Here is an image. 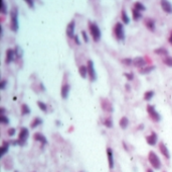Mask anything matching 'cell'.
Returning <instances> with one entry per match:
<instances>
[{
	"mask_svg": "<svg viewBox=\"0 0 172 172\" xmlns=\"http://www.w3.org/2000/svg\"><path fill=\"white\" fill-rule=\"evenodd\" d=\"M29 137V131L27 128H21L18 139L16 141H13V145H19V146H24L25 143L27 142V139Z\"/></svg>",
	"mask_w": 172,
	"mask_h": 172,
	"instance_id": "obj_3",
	"label": "cell"
},
{
	"mask_svg": "<svg viewBox=\"0 0 172 172\" xmlns=\"http://www.w3.org/2000/svg\"><path fill=\"white\" fill-rule=\"evenodd\" d=\"M88 26H89V31H90V34H91L94 42H96V43L100 42V39L102 38V33H101V30H100L99 25L93 22H89Z\"/></svg>",
	"mask_w": 172,
	"mask_h": 172,
	"instance_id": "obj_2",
	"label": "cell"
},
{
	"mask_svg": "<svg viewBox=\"0 0 172 172\" xmlns=\"http://www.w3.org/2000/svg\"><path fill=\"white\" fill-rule=\"evenodd\" d=\"M4 112H5V108L4 107L0 108V115H4Z\"/></svg>",
	"mask_w": 172,
	"mask_h": 172,
	"instance_id": "obj_45",
	"label": "cell"
},
{
	"mask_svg": "<svg viewBox=\"0 0 172 172\" xmlns=\"http://www.w3.org/2000/svg\"><path fill=\"white\" fill-rule=\"evenodd\" d=\"M82 36H83V39H84V42L85 43H89V38H88V34L85 31H82Z\"/></svg>",
	"mask_w": 172,
	"mask_h": 172,
	"instance_id": "obj_41",
	"label": "cell"
},
{
	"mask_svg": "<svg viewBox=\"0 0 172 172\" xmlns=\"http://www.w3.org/2000/svg\"><path fill=\"white\" fill-rule=\"evenodd\" d=\"M75 28H76V22L75 20H71V22L67 25V31H65L67 36L68 38H71V39L75 38Z\"/></svg>",
	"mask_w": 172,
	"mask_h": 172,
	"instance_id": "obj_9",
	"label": "cell"
},
{
	"mask_svg": "<svg viewBox=\"0 0 172 172\" xmlns=\"http://www.w3.org/2000/svg\"><path fill=\"white\" fill-rule=\"evenodd\" d=\"M156 67L154 65H150V66H146V67L142 68L139 70V73L141 74V75H146V74H149L151 73L153 70H154Z\"/></svg>",
	"mask_w": 172,
	"mask_h": 172,
	"instance_id": "obj_20",
	"label": "cell"
},
{
	"mask_svg": "<svg viewBox=\"0 0 172 172\" xmlns=\"http://www.w3.org/2000/svg\"><path fill=\"white\" fill-rule=\"evenodd\" d=\"M41 124H42V120L40 118H38V116H36V118H34L33 121L30 123V128L34 129V128H36V127H38L39 125H41Z\"/></svg>",
	"mask_w": 172,
	"mask_h": 172,
	"instance_id": "obj_27",
	"label": "cell"
},
{
	"mask_svg": "<svg viewBox=\"0 0 172 172\" xmlns=\"http://www.w3.org/2000/svg\"><path fill=\"white\" fill-rule=\"evenodd\" d=\"M147 112L149 115L150 118L155 121V123H159L161 121V115H159V112L156 110V108L154 105H151V104H148L147 105Z\"/></svg>",
	"mask_w": 172,
	"mask_h": 172,
	"instance_id": "obj_6",
	"label": "cell"
},
{
	"mask_svg": "<svg viewBox=\"0 0 172 172\" xmlns=\"http://www.w3.org/2000/svg\"><path fill=\"white\" fill-rule=\"evenodd\" d=\"M155 92L153 90H148L144 93V99L146 100V101H150V100L152 99V97L154 96Z\"/></svg>",
	"mask_w": 172,
	"mask_h": 172,
	"instance_id": "obj_30",
	"label": "cell"
},
{
	"mask_svg": "<svg viewBox=\"0 0 172 172\" xmlns=\"http://www.w3.org/2000/svg\"><path fill=\"white\" fill-rule=\"evenodd\" d=\"M132 16H133V19L135 20V22H138L139 19H141L142 18V13L138 11L137 9L132 8Z\"/></svg>",
	"mask_w": 172,
	"mask_h": 172,
	"instance_id": "obj_26",
	"label": "cell"
},
{
	"mask_svg": "<svg viewBox=\"0 0 172 172\" xmlns=\"http://www.w3.org/2000/svg\"><path fill=\"white\" fill-rule=\"evenodd\" d=\"M37 105H38V107L42 110V112H47V105H46L44 102H42V101H37Z\"/></svg>",
	"mask_w": 172,
	"mask_h": 172,
	"instance_id": "obj_36",
	"label": "cell"
},
{
	"mask_svg": "<svg viewBox=\"0 0 172 172\" xmlns=\"http://www.w3.org/2000/svg\"><path fill=\"white\" fill-rule=\"evenodd\" d=\"M143 128V125H140V127H139V130H141Z\"/></svg>",
	"mask_w": 172,
	"mask_h": 172,
	"instance_id": "obj_49",
	"label": "cell"
},
{
	"mask_svg": "<svg viewBox=\"0 0 172 172\" xmlns=\"http://www.w3.org/2000/svg\"><path fill=\"white\" fill-rule=\"evenodd\" d=\"M14 53H15V58L17 59H21L23 56V50L21 49L20 46H18V45H16L14 48Z\"/></svg>",
	"mask_w": 172,
	"mask_h": 172,
	"instance_id": "obj_23",
	"label": "cell"
},
{
	"mask_svg": "<svg viewBox=\"0 0 172 172\" xmlns=\"http://www.w3.org/2000/svg\"><path fill=\"white\" fill-rule=\"evenodd\" d=\"M8 149H9V143L4 141L1 146V149H0V157H3V156L8 152Z\"/></svg>",
	"mask_w": 172,
	"mask_h": 172,
	"instance_id": "obj_22",
	"label": "cell"
},
{
	"mask_svg": "<svg viewBox=\"0 0 172 172\" xmlns=\"http://www.w3.org/2000/svg\"><path fill=\"white\" fill-rule=\"evenodd\" d=\"M104 125L107 127V128H112L113 127V121L111 118H106L104 121Z\"/></svg>",
	"mask_w": 172,
	"mask_h": 172,
	"instance_id": "obj_35",
	"label": "cell"
},
{
	"mask_svg": "<svg viewBox=\"0 0 172 172\" xmlns=\"http://www.w3.org/2000/svg\"><path fill=\"white\" fill-rule=\"evenodd\" d=\"M146 59L143 57H136L133 59V65L135 66L136 68H139V69H142L144 67H146Z\"/></svg>",
	"mask_w": 172,
	"mask_h": 172,
	"instance_id": "obj_10",
	"label": "cell"
},
{
	"mask_svg": "<svg viewBox=\"0 0 172 172\" xmlns=\"http://www.w3.org/2000/svg\"><path fill=\"white\" fill-rule=\"evenodd\" d=\"M121 62L126 66L133 65V59H131V58H124V59L121 60Z\"/></svg>",
	"mask_w": 172,
	"mask_h": 172,
	"instance_id": "obj_34",
	"label": "cell"
},
{
	"mask_svg": "<svg viewBox=\"0 0 172 172\" xmlns=\"http://www.w3.org/2000/svg\"><path fill=\"white\" fill-rule=\"evenodd\" d=\"M0 123L3 124V125H8V124H9L8 118L5 116V115H0Z\"/></svg>",
	"mask_w": 172,
	"mask_h": 172,
	"instance_id": "obj_37",
	"label": "cell"
},
{
	"mask_svg": "<svg viewBox=\"0 0 172 172\" xmlns=\"http://www.w3.org/2000/svg\"><path fill=\"white\" fill-rule=\"evenodd\" d=\"M124 76L128 79L129 81H131V80H133L134 79V74L132 73V72H130V73H124Z\"/></svg>",
	"mask_w": 172,
	"mask_h": 172,
	"instance_id": "obj_38",
	"label": "cell"
},
{
	"mask_svg": "<svg viewBox=\"0 0 172 172\" xmlns=\"http://www.w3.org/2000/svg\"><path fill=\"white\" fill-rule=\"evenodd\" d=\"M80 172H87V171H80Z\"/></svg>",
	"mask_w": 172,
	"mask_h": 172,
	"instance_id": "obj_50",
	"label": "cell"
},
{
	"mask_svg": "<svg viewBox=\"0 0 172 172\" xmlns=\"http://www.w3.org/2000/svg\"><path fill=\"white\" fill-rule=\"evenodd\" d=\"M15 172H18V171H15Z\"/></svg>",
	"mask_w": 172,
	"mask_h": 172,
	"instance_id": "obj_51",
	"label": "cell"
},
{
	"mask_svg": "<svg viewBox=\"0 0 172 172\" xmlns=\"http://www.w3.org/2000/svg\"><path fill=\"white\" fill-rule=\"evenodd\" d=\"M163 63H164V64H165L166 66H168V67H171V68H172V57L168 56V57L163 58Z\"/></svg>",
	"mask_w": 172,
	"mask_h": 172,
	"instance_id": "obj_33",
	"label": "cell"
},
{
	"mask_svg": "<svg viewBox=\"0 0 172 172\" xmlns=\"http://www.w3.org/2000/svg\"><path fill=\"white\" fill-rule=\"evenodd\" d=\"M146 141H147L148 144L150 145V146H155L156 143H157V141H158L157 134H156L155 132H152L150 135L146 136Z\"/></svg>",
	"mask_w": 172,
	"mask_h": 172,
	"instance_id": "obj_13",
	"label": "cell"
},
{
	"mask_svg": "<svg viewBox=\"0 0 172 172\" xmlns=\"http://www.w3.org/2000/svg\"><path fill=\"white\" fill-rule=\"evenodd\" d=\"M6 85H7V80L3 79V80L0 82V89H1V90H4L5 87H6Z\"/></svg>",
	"mask_w": 172,
	"mask_h": 172,
	"instance_id": "obj_40",
	"label": "cell"
},
{
	"mask_svg": "<svg viewBox=\"0 0 172 172\" xmlns=\"http://www.w3.org/2000/svg\"><path fill=\"white\" fill-rule=\"evenodd\" d=\"M101 106L103 108V110H105V112H114L113 104L108 98H101Z\"/></svg>",
	"mask_w": 172,
	"mask_h": 172,
	"instance_id": "obj_8",
	"label": "cell"
},
{
	"mask_svg": "<svg viewBox=\"0 0 172 172\" xmlns=\"http://www.w3.org/2000/svg\"><path fill=\"white\" fill-rule=\"evenodd\" d=\"M148 160H149V163L151 164V166L156 170L160 169L161 167V161L158 157V155L156 154L153 151H150L149 154H148Z\"/></svg>",
	"mask_w": 172,
	"mask_h": 172,
	"instance_id": "obj_5",
	"label": "cell"
},
{
	"mask_svg": "<svg viewBox=\"0 0 172 172\" xmlns=\"http://www.w3.org/2000/svg\"><path fill=\"white\" fill-rule=\"evenodd\" d=\"M39 88H40L42 91H44V90H46V88H44V86H43V84H42V83L39 84Z\"/></svg>",
	"mask_w": 172,
	"mask_h": 172,
	"instance_id": "obj_46",
	"label": "cell"
},
{
	"mask_svg": "<svg viewBox=\"0 0 172 172\" xmlns=\"http://www.w3.org/2000/svg\"><path fill=\"white\" fill-rule=\"evenodd\" d=\"M168 42H169V44L172 45V31H171V33H170V34H169V36H168Z\"/></svg>",
	"mask_w": 172,
	"mask_h": 172,
	"instance_id": "obj_44",
	"label": "cell"
},
{
	"mask_svg": "<svg viewBox=\"0 0 172 172\" xmlns=\"http://www.w3.org/2000/svg\"><path fill=\"white\" fill-rule=\"evenodd\" d=\"M3 165L5 169H8V170H10V169H12L13 167V160L11 157H6L5 159L3 160Z\"/></svg>",
	"mask_w": 172,
	"mask_h": 172,
	"instance_id": "obj_21",
	"label": "cell"
},
{
	"mask_svg": "<svg viewBox=\"0 0 172 172\" xmlns=\"http://www.w3.org/2000/svg\"><path fill=\"white\" fill-rule=\"evenodd\" d=\"M74 39H75V42L78 45H80L81 44V42H80V39H79V36H75V38H74Z\"/></svg>",
	"mask_w": 172,
	"mask_h": 172,
	"instance_id": "obj_43",
	"label": "cell"
},
{
	"mask_svg": "<svg viewBox=\"0 0 172 172\" xmlns=\"http://www.w3.org/2000/svg\"><path fill=\"white\" fill-rule=\"evenodd\" d=\"M114 34H115V36L117 38V39L119 41H124L125 39V28H124V25L123 23L121 22H117L114 26Z\"/></svg>",
	"mask_w": 172,
	"mask_h": 172,
	"instance_id": "obj_4",
	"label": "cell"
},
{
	"mask_svg": "<svg viewBox=\"0 0 172 172\" xmlns=\"http://www.w3.org/2000/svg\"><path fill=\"white\" fill-rule=\"evenodd\" d=\"M107 156H108V162H109V168H114V155H113V150L110 147L107 148Z\"/></svg>",
	"mask_w": 172,
	"mask_h": 172,
	"instance_id": "obj_17",
	"label": "cell"
},
{
	"mask_svg": "<svg viewBox=\"0 0 172 172\" xmlns=\"http://www.w3.org/2000/svg\"><path fill=\"white\" fill-rule=\"evenodd\" d=\"M121 19H122V22L125 23V25H128V23L130 22V18H129L128 14H127V12H126V10L124 8L122 9V11H121Z\"/></svg>",
	"mask_w": 172,
	"mask_h": 172,
	"instance_id": "obj_24",
	"label": "cell"
},
{
	"mask_svg": "<svg viewBox=\"0 0 172 172\" xmlns=\"http://www.w3.org/2000/svg\"><path fill=\"white\" fill-rule=\"evenodd\" d=\"M29 113H30L29 106H28L27 104H25V103H23V104L21 105V115H29Z\"/></svg>",
	"mask_w": 172,
	"mask_h": 172,
	"instance_id": "obj_29",
	"label": "cell"
},
{
	"mask_svg": "<svg viewBox=\"0 0 172 172\" xmlns=\"http://www.w3.org/2000/svg\"><path fill=\"white\" fill-rule=\"evenodd\" d=\"M10 30L12 31H18V8L17 6L13 5L11 10H10Z\"/></svg>",
	"mask_w": 172,
	"mask_h": 172,
	"instance_id": "obj_1",
	"label": "cell"
},
{
	"mask_svg": "<svg viewBox=\"0 0 172 172\" xmlns=\"http://www.w3.org/2000/svg\"><path fill=\"white\" fill-rule=\"evenodd\" d=\"M125 86H126V89H127V90H130V89H131V87H130V85H129L128 83H127Z\"/></svg>",
	"mask_w": 172,
	"mask_h": 172,
	"instance_id": "obj_47",
	"label": "cell"
},
{
	"mask_svg": "<svg viewBox=\"0 0 172 172\" xmlns=\"http://www.w3.org/2000/svg\"><path fill=\"white\" fill-rule=\"evenodd\" d=\"M79 74H80L84 79L87 78V75H88V68H87V66H84V65L80 66V67H79Z\"/></svg>",
	"mask_w": 172,
	"mask_h": 172,
	"instance_id": "obj_25",
	"label": "cell"
},
{
	"mask_svg": "<svg viewBox=\"0 0 172 172\" xmlns=\"http://www.w3.org/2000/svg\"><path fill=\"white\" fill-rule=\"evenodd\" d=\"M14 57H15L14 50H13V49H7L6 50V57H5V62H6L7 64H9V63H11L13 61Z\"/></svg>",
	"mask_w": 172,
	"mask_h": 172,
	"instance_id": "obj_16",
	"label": "cell"
},
{
	"mask_svg": "<svg viewBox=\"0 0 172 172\" xmlns=\"http://www.w3.org/2000/svg\"><path fill=\"white\" fill-rule=\"evenodd\" d=\"M15 133H16V130L14 128H10V129H8V131H7V134H8V136H10V137L14 136Z\"/></svg>",
	"mask_w": 172,
	"mask_h": 172,
	"instance_id": "obj_39",
	"label": "cell"
},
{
	"mask_svg": "<svg viewBox=\"0 0 172 172\" xmlns=\"http://www.w3.org/2000/svg\"><path fill=\"white\" fill-rule=\"evenodd\" d=\"M0 12L2 13L3 15H6L8 13V9H7V5H6V2L4 0L1 1V8H0Z\"/></svg>",
	"mask_w": 172,
	"mask_h": 172,
	"instance_id": "obj_32",
	"label": "cell"
},
{
	"mask_svg": "<svg viewBox=\"0 0 172 172\" xmlns=\"http://www.w3.org/2000/svg\"><path fill=\"white\" fill-rule=\"evenodd\" d=\"M134 8L137 9L140 12H141V11H145V10H146V7H145V5H143L141 2H135Z\"/></svg>",
	"mask_w": 172,
	"mask_h": 172,
	"instance_id": "obj_31",
	"label": "cell"
},
{
	"mask_svg": "<svg viewBox=\"0 0 172 172\" xmlns=\"http://www.w3.org/2000/svg\"><path fill=\"white\" fill-rule=\"evenodd\" d=\"M33 140H34V141L40 142L42 145L47 144L46 138L44 137V135H42L41 133H35V134H34V135H33Z\"/></svg>",
	"mask_w": 172,
	"mask_h": 172,
	"instance_id": "obj_18",
	"label": "cell"
},
{
	"mask_svg": "<svg viewBox=\"0 0 172 172\" xmlns=\"http://www.w3.org/2000/svg\"><path fill=\"white\" fill-rule=\"evenodd\" d=\"M144 25L150 31H155L156 30V25H155V20L153 18L147 17L144 19Z\"/></svg>",
	"mask_w": 172,
	"mask_h": 172,
	"instance_id": "obj_12",
	"label": "cell"
},
{
	"mask_svg": "<svg viewBox=\"0 0 172 172\" xmlns=\"http://www.w3.org/2000/svg\"><path fill=\"white\" fill-rule=\"evenodd\" d=\"M154 53L156 55H159V56H165V57H168L169 56V52L166 48H158V49H155L154 50Z\"/></svg>",
	"mask_w": 172,
	"mask_h": 172,
	"instance_id": "obj_19",
	"label": "cell"
},
{
	"mask_svg": "<svg viewBox=\"0 0 172 172\" xmlns=\"http://www.w3.org/2000/svg\"><path fill=\"white\" fill-rule=\"evenodd\" d=\"M147 172H154V171H153L152 169H148V170H147Z\"/></svg>",
	"mask_w": 172,
	"mask_h": 172,
	"instance_id": "obj_48",
	"label": "cell"
},
{
	"mask_svg": "<svg viewBox=\"0 0 172 172\" xmlns=\"http://www.w3.org/2000/svg\"><path fill=\"white\" fill-rule=\"evenodd\" d=\"M26 4L28 5V7L29 8H34V2L33 1H31V0H26Z\"/></svg>",
	"mask_w": 172,
	"mask_h": 172,
	"instance_id": "obj_42",
	"label": "cell"
},
{
	"mask_svg": "<svg viewBox=\"0 0 172 172\" xmlns=\"http://www.w3.org/2000/svg\"><path fill=\"white\" fill-rule=\"evenodd\" d=\"M160 6L164 12L168 13V14H172V3L166 0H162L160 1Z\"/></svg>",
	"mask_w": 172,
	"mask_h": 172,
	"instance_id": "obj_11",
	"label": "cell"
},
{
	"mask_svg": "<svg viewBox=\"0 0 172 172\" xmlns=\"http://www.w3.org/2000/svg\"><path fill=\"white\" fill-rule=\"evenodd\" d=\"M164 172H165V171H164Z\"/></svg>",
	"mask_w": 172,
	"mask_h": 172,
	"instance_id": "obj_52",
	"label": "cell"
},
{
	"mask_svg": "<svg viewBox=\"0 0 172 172\" xmlns=\"http://www.w3.org/2000/svg\"><path fill=\"white\" fill-rule=\"evenodd\" d=\"M119 125H120V127L123 130H125L127 127H128L129 125V120L126 118V116H123V118H121L120 121H119Z\"/></svg>",
	"mask_w": 172,
	"mask_h": 172,
	"instance_id": "obj_28",
	"label": "cell"
},
{
	"mask_svg": "<svg viewBox=\"0 0 172 172\" xmlns=\"http://www.w3.org/2000/svg\"><path fill=\"white\" fill-rule=\"evenodd\" d=\"M87 68H88V74H89V78L92 82L97 80V74L96 71H95V67H94V62L92 60L88 61V65H87Z\"/></svg>",
	"mask_w": 172,
	"mask_h": 172,
	"instance_id": "obj_7",
	"label": "cell"
},
{
	"mask_svg": "<svg viewBox=\"0 0 172 172\" xmlns=\"http://www.w3.org/2000/svg\"><path fill=\"white\" fill-rule=\"evenodd\" d=\"M159 150H160L161 154H162L166 159H170V152H169L167 146H166L163 142H161L159 144Z\"/></svg>",
	"mask_w": 172,
	"mask_h": 172,
	"instance_id": "obj_15",
	"label": "cell"
},
{
	"mask_svg": "<svg viewBox=\"0 0 172 172\" xmlns=\"http://www.w3.org/2000/svg\"><path fill=\"white\" fill-rule=\"evenodd\" d=\"M71 90V85L68 83H65L62 86V89H60V94H62V99H67L68 96V93H70Z\"/></svg>",
	"mask_w": 172,
	"mask_h": 172,
	"instance_id": "obj_14",
	"label": "cell"
}]
</instances>
